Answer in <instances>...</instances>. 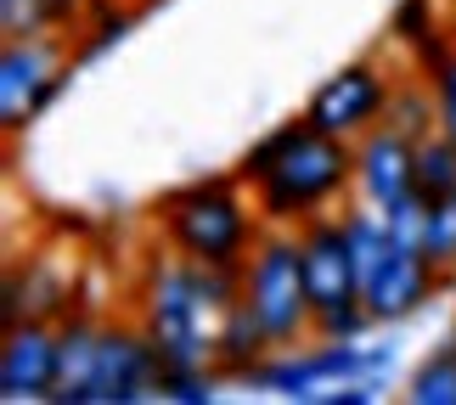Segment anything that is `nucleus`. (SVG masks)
<instances>
[{
    "label": "nucleus",
    "instance_id": "obj_19",
    "mask_svg": "<svg viewBox=\"0 0 456 405\" xmlns=\"http://www.w3.org/2000/svg\"><path fill=\"white\" fill-rule=\"evenodd\" d=\"M299 135H305V118H288L282 130H271L265 141H254V147L242 152V164H237V181H254V186H259L276 164H282V152H288Z\"/></svg>",
    "mask_w": 456,
    "mask_h": 405
},
{
    "label": "nucleus",
    "instance_id": "obj_5",
    "mask_svg": "<svg viewBox=\"0 0 456 405\" xmlns=\"http://www.w3.org/2000/svg\"><path fill=\"white\" fill-rule=\"evenodd\" d=\"M395 366V349H361V338H344V344H322L310 355H288L276 366H254L248 383L259 389H276L282 400H327V389H338L349 377H383Z\"/></svg>",
    "mask_w": 456,
    "mask_h": 405
},
{
    "label": "nucleus",
    "instance_id": "obj_22",
    "mask_svg": "<svg viewBox=\"0 0 456 405\" xmlns=\"http://www.w3.org/2000/svg\"><path fill=\"white\" fill-rule=\"evenodd\" d=\"M366 304H355V310H327V315H315V332H322L327 344H344V338H361L366 332Z\"/></svg>",
    "mask_w": 456,
    "mask_h": 405
},
{
    "label": "nucleus",
    "instance_id": "obj_13",
    "mask_svg": "<svg viewBox=\"0 0 456 405\" xmlns=\"http://www.w3.org/2000/svg\"><path fill=\"white\" fill-rule=\"evenodd\" d=\"M265 349H271V332L259 327V315H254L248 298H237V304L215 321V366L232 372V377H248Z\"/></svg>",
    "mask_w": 456,
    "mask_h": 405
},
{
    "label": "nucleus",
    "instance_id": "obj_23",
    "mask_svg": "<svg viewBox=\"0 0 456 405\" xmlns=\"http://www.w3.org/2000/svg\"><path fill=\"white\" fill-rule=\"evenodd\" d=\"M440 108V101H423V96H389V113H395V130H406L411 141L428 135V113Z\"/></svg>",
    "mask_w": 456,
    "mask_h": 405
},
{
    "label": "nucleus",
    "instance_id": "obj_10",
    "mask_svg": "<svg viewBox=\"0 0 456 405\" xmlns=\"http://www.w3.org/2000/svg\"><path fill=\"white\" fill-rule=\"evenodd\" d=\"M51 394H57V332L40 315H23L6 327V344H0V400L23 405Z\"/></svg>",
    "mask_w": 456,
    "mask_h": 405
},
{
    "label": "nucleus",
    "instance_id": "obj_1",
    "mask_svg": "<svg viewBox=\"0 0 456 405\" xmlns=\"http://www.w3.org/2000/svg\"><path fill=\"white\" fill-rule=\"evenodd\" d=\"M355 181V141L327 135L305 118V135L282 152L265 181H259V215L271 225H305Z\"/></svg>",
    "mask_w": 456,
    "mask_h": 405
},
{
    "label": "nucleus",
    "instance_id": "obj_6",
    "mask_svg": "<svg viewBox=\"0 0 456 405\" xmlns=\"http://www.w3.org/2000/svg\"><path fill=\"white\" fill-rule=\"evenodd\" d=\"M152 394H164V355L152 349L147 327H102L85 405H130Z\"/></svg>",
    "mask_w": 456,
    "mask_h": 405
},
{
    "label": "nucleus",
    "instance_id": "obj_12",
    "mask_svg": "<svg viewBox=\"0 0 456 405\" xmlns=\"http://www.w3.org/2000/svg\"><path fill=\"white\" fill-rule=\"evenodd\" d=\"M355 186L366 191L372 208H395L400 198L417 191V141L406 130H366L355 147Z\"/></svg>",
    "mask_w": 456,
    "mask_h": 405
},
{
    "label": "nucleus",
    "instance_id": "obj_8",
    "mask_svg": "<svg viewBox=\"0 0 456 405\" xmlns=\"http://www.w3.org/2000/svg\"><path fill=\"white\" fill-rule=\"evenodd\" d=\"M389 79L378 74L372 62H349L338 68L332 79L315 85V96L305 101V118L315 130H327V135H344V141H361L366 130H378V118L383 108H389Z\"/></svg>",
    "mask_w": 456,
    "mask_h": 405
},
{
    "label": "nucleus",
    "instance_id": "obj_4",
    "mask_svg": "<svg viewBox=\"0 0 456 405\" xmlns=\"http://www.w3.org/2000/svg\"><path fill=\"white\" fill-rule=\"evenodd\" d=\"M242 298L254 304L259 327L271 332V344H299V332L315 327L310 288H305V259L299 237H265L242 265Z\"/></svg>",
    "mask_w": 456,
    "mask_h": 405
},
{
    "label": "nucleus",
    "instance_id": "obj_16",
    "mask_svg": "<svg viewBox=\"0 0 456 405\" xmlns=\"http://www.w3.org/2000/svg\"><path fill=\"white\" fill-rule=\"evenodd\" d=\"M406 400H411V405H456V338H451L434 360H423V366L411 372Z\"/></svg>",
    "mask_w": 456,
    "mask_h": 405
},
{
    "label": "nucleus",
    "instance_id": "obj_11",
    "mask_svg": "<svg viewBox=\"0 0 456 405\" xmlns=\"http://www.w3.org/2000/svg\"><path fill=\"white\" fill-rule=\"evenodd\" d=\"M434 281L440 271L423 259V248H411V242H389V254L378 259V271L366 276V315L372 321H406L411 310H423V298H434Z\"/></svg>",
    "mask_w": 456,
    "mask_h": 405
},
{
    "label": "nucleus",
    "instance_id": "obj_25",
    "mask_svg": "<svg viewBox=\"0 0 456 405\" xmlns=\"http://www.w3.org/2000/svg\"><path fill=\"white\" fill-rule=\"evenodd\" d=\"M125 28H130V17H102V23H96V34L79 45V57H96V51H108L113 40H125Z\"/></svg>",
    "mask_w": 456,
    "mask_h": 405
},
{
    "label": "nucleus",
    "instance_id": "obj_9",
    "mask_svg": "<svg viewBox=\"0 0 456 405\" xmlns=\"http://www.w3.org/2000/svg\"><path fill=\"white\" fill-rule=\"evenodd\" d=\"M62 85L68 68L57 62V51L40 40H12L6 62H0V125H6V135H17L28 118H40Z\"/></svg>",
    "mask_w": 456,
    "mask_h": 405
},
{
    "label": "nucleus",
    "instance_id": "obj_17",
    "mask_svg": "<svg viewBox=\"0 0 456 405\" xmlns=\"http://www.w3.org/2000/svg\"><path fill=\"white\" fill-rule=\"evenodd\" d=\"M74 0H0V23H6V40H34L51 23H68Z\"/></svg>",
    "mask_w": 456,
    "mask_h": 405
},
{
    "label": "nucleus",
    "instance_id": "obj_2",
    "mask_svg": "<svg viewBox=\"0 0 456 405\" xmlns=\"http://www.w3.org/2000/svg\"><path fill=\"white\" fill-rule=\"evenodd\" d=\"M142 327L152 349L164 355V372H191L215 360V332H208V304L198 298L191 259H152L142 281Z\"/></svg>",
    "mask_w": 456,
    "mask_h": 405
},
{
    "label": "nucleus",
    "instance_id": "obj_20",
    "mask_svg": "<svg viewBox=\"0 0 456 405\" xmlns=\"http://www.w3.org/2000/svg\"><path fill=\"white\" fill-rule=\"evenodd\" d=\"M220 394V383L208 366H191V372H164V394L158 400H175V405H208Z\"/></svg>",
    "mask_w": 456,
    "mask_h": 405
},
{
    "label": "nucleus",
    "instance_id": "obj_21",
    "mask_svg": "<svg viewBox=\"0 0 456 405\" xmlns=\"http://www.w3.org/2000/svg\"><path fill=\"white\" fill-rule=\"evenodd\" d=\"M428 34H434V0H400L395 6V40L417 45V40H428Z\"/></svg>",
    "mask_w": 456,
    "mask_h": 405
},
{
    "label": "nucleus",
    "instance_id": "obj_14",
    "mask_svg": "<svg viewBox=\"0 0 456 405\" xmlns=\"http://www.w3.org/2000/svg\"><path fill=\"white\" fill-rule=\"evenodd\" d=\"M96 349H102V327L91 321H62L57 327V405H85V389H91L96 372Z\"/></svg>",
    "mask_w": 456,
    "mask_h": 405
},
{
    "label": "nucleus",
    "instance_id": "obj_3",
    "mask_svg": "<svg viewBox=\"0 0 456 405\" xmlns=\"http://www.w3.org/2000/svg\"><path fill=\"white\" fill-rule=\"evenodd\" d=\"M164 237L198 265H248L254 220L232 181H198L164 203Z\"/></svg>",
    "mask_w": 456,
    "mask_h": 405
},
{
    "label": "nucleus",
    "instance_id": "obj_15",
    "mask_svg": "<svg viewBox=\"0 0 456 405\" xmlns=\"http://www.w3.org/2000/svg\"><path fill=\"white\" fill-rule=\"evenodd\" d=\"M417 198L423 203H440V198H456V141L440 130V135H423L417 141Z\"/></svg>",
    "mask_w": 456,
    "mask_h": 405
},
{
    "label": "nucleus",
    "instance_id": "obj_24",
    "mask_svg": "<svg viewBox=\"0 0 456 405\" xmlns=\"http://www.w3.org/2000/svg\"><path fill=\"white\" fill-rule=\"evenodd\" d=\"M434 101H440V125H445V135L456 141V57L434 74Z\"/></svg>",
    "mask_w": 456,
    "mask_h": 405
},
{
    "label": "nucleus",
    "instance_id": "obj_7",
    "mask_svg": "<svg viewBox=\"0 0 456 405\" xmlns=\"http://www.w3.org/2000/svg\"><path fill=\"white\" fill-rule=\"evenodd\" d=\"M299 259H305V288H310V310L315 315L366 304L361 298V265H355L344 220H332V215L305 220L299 225Z\"/></svg>",
    "mask_w": 456,
    "mask_h": 405
},
{
    "label": "nucleus",
    "instance_id": "obj_18",
    "mask_svg": "<svg viewBox=\"0 0 456 405\" xmlns=\"http://www.w3.org/2000/svg\"><path fill=\"white\" fill-rule=\"evenodd\" d=\"M423 259L434 271H456V198H440V203H428V220H423Z\"/></svg>",
    "mask_w": 456,
    "mask_h": 405
}]
</instances>
